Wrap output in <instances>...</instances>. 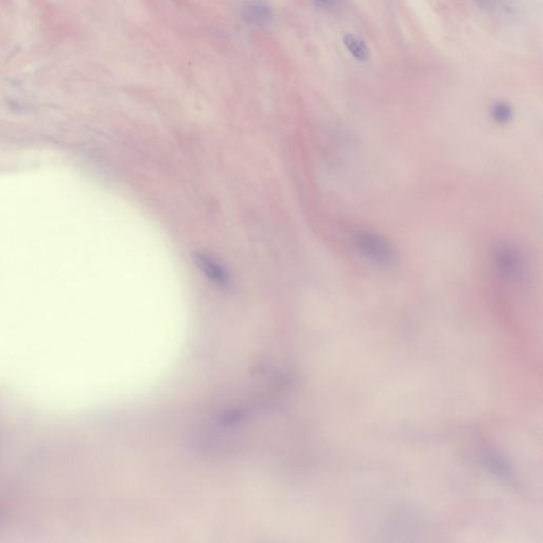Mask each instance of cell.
Returning a JSON list of instances; mask_svg holds the SVG:
<instances>
[{
  "label": "cell",
  "instance_id": "7a4b0ae2",
  "mask_svg": "<svg viewBox=\"0 0 543 543\" xmlns=\"http://www.w3.org/2000/svg\"><path fill=\"white\" fill-rule=\"evenodd\" d=\"M241 15L249 25L262 26L270 21L272 11L264 2L252 0L242 6Z\"/></svg>",
  "mask_w": 543,
  "mask_h": 543
},
{
  "label": "cell",
  "instance_id": "6da1fadb",
  "mask_svg": "<svg viewBox=\"0 0 543 543\" xmlns=\"http://www.w3.org/2000/svg\"><path fill=\"white\" fill-rule=\"evenodd\" d=\"M358 243L362 251L366 253L371 259L382 264H390L393 259V252L388 242L382 240L380 237L371 234H363L358 239Z\"/></svg>",
  "mask_w": 543,
  "mask_h": 543
},
{
  "label": "cell",
  "instance_id": "8992f818",
  "mask_svg": "<svg viewBox=\"0 0 543 543\" xmlns=\"http://www.w3.org/2000/svg\"><path fill=\"white\" fill-rule=\"evenodd\" d=\"M492 114L495 120L500 123H505L512 118V110L510 104L505 103V102H498L492 108Z\"/></svg>",
  "mask_w": 543,
  "mask_h": 543
},
{
  "label": "cell",
  "instance_id": "3957f363",
  "mask_svg": "<svg viewBox=\"0 0 543 543\" xmlns=\"http://www.w3.org/2000/svg\"><path fill=\"white\" fill-rule=\"evenodd\" d=\"M343 42H344L345 47L348 50L349 53L359 62H366L371 58V49H369L368 45L358 36L346 34Z\"/></svg>",
  "mask_w": 543,
  "mask_h": 543
},
{
  "label": "cell",
  "instance_id": "52a82bcc",
  "mask_svg": "<svg viewBox=\"0 0 543 543\" xmlns=\"http://www.w3.org/2000/svg\"><path fill=\"white\" fill-rule=\"evenodd\" d=\"M314 2L319 8L333 9L340 6L341 0H314Z\"/></svg>",
  "mask_w": 543,
  "mask_h": 543
},
{
  "label": "cell",
  "instance_id": "277c9868",
  "mask_svg": "<svg viewBox=\"0 0 543 543\" xmlns=\"http://www.w3.org/2000/svg\"><path fill=\"white\" fill-rule=\"evenodd\" d=\"M483 10L496 15H510L516 10L514 0H475Z\"/></svg>",
  "mask_w": 543,
  "mask_h": 543
},
{
  "label": "cell",
  "instance_id": "5b68a950",
  "mask_svg": "<svg viewBox=\"0 0 543 543\" xmlns=\"http://www.w3.org/2000/svg\"><path fill=\"white\" fill-rule=\"evenodd\" d=\"M200 266L202 269L206 271V274L210 276L212 279L216 280L218 282H223L227 280V276L224 275V271L222 270L221 267H219L216 262H212L210 258L205 257V256H200L199 258Z\"/></svg>",
  "mask_w": 543,
  "mask_h": 543
}]
</instances>
